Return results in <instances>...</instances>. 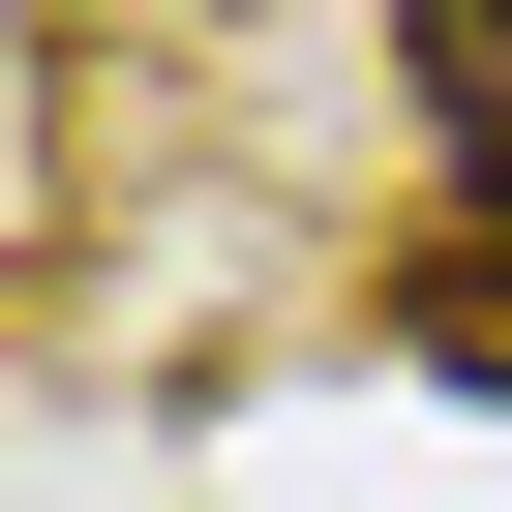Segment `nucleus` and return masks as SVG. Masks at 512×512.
Returning <instances> with one entry per match:
<instances>
[{
    "mask_svg": "<svg viewBox=\"0 0 512 512\" xmlns=\"http://www.w3.org/2000/svg\"><path fill=\"white\" fill-rule=\"evenodd\" d=\"M392 61H422V121H452V241H422V362H482L512 392V0H392Z\"/></svg>",
    "mask_w": 512,
    "mask_h": 512,
    "instance_id": "1",
    "label": "nucleus"
}]
</instances>
